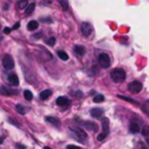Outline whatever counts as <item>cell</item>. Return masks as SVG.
<instances>
[{"label": "cell", "instance_id": "10", "mask_svg": "<svg viewBox=\"0 0 149 149\" xmlns=\"http://www.w3.org/2000/svg\"><path fill=\"white\" fill-rule=\"evenodd\" d=\"M45 121H48L49 123L54 125L55 127H59L61 126V121L55 116H45Z\"/></svg>", "mask_w": 149, "mask_h": 149}, {"label": "cell", "instance_id": "15", "mask_svg": "<svg viewBox=\"0 0 149 149\" xmlns=\"http://www.w3.org/2000/svg\"><path fill=\"white\" fill-rule=\"evenodd\" d=\"M51 90H44V91H42L41 93H40V98L42 99V100H47L50 95H51Z\"/></svg>", "mask_w": 149, "mask_h": 149}, {"label": "cell", "instance_id": "17", "mask_svg": "<svg viewBox=\"0 0 149 149\" xmlns=\"http://www.w3.org/2000/svg\"><path fill=\"white\" fill-rule=\"evenodd\" d=\"M34 8H35V2L28 3V6L26 7V15H30L34 12Z\"/></svg>", "mask_w": 149, "mask_h": 149}, {"label": "cell", "instance_id": "9", "mask_svg": "<svg viewBox=\"0 0 149 149\" xmlns=\"http://www.w3.org/2000/svg\"><path fill=\"white\" fill-rule=\"evenodd\" d=\"M69 99L66 98V97H58L57 99H56V104L58 105V106H61V107H63V106H68L69 105Z\"/></svg>", "mask_w": 149, "mask_h": 149}, {"label": "cell", "instance_id": "34", "mask_svg": "<svg viewBox=\"0 0 149 149\" xmlns=\"http://www.w3.org/2000/svg\"><path fill=\"white\" fill-rule=\"evenodd\" d=\"M42 21H44V22H51V19H49V17H45V19H43Z\"/></svg>", "mask_w": 149, "mask_h": 149}, {"label": "cell", "instance_id": "5", "mask_svg": "<svg viewBox=\"0 0 149 149\" xmlns=\"http://www.w3.org/2000/svg\"><path fill=\"white\" fill-rule=\"evenodd\" d=\"M92 30H93V28H92V24H91V23H88V22H83V23L80 24V31H81V34H83L84 36L91 35Z\"/></svg>", "mask_w": 149, "mask_h": 149}, {"label": "cell", "instance_id": "30", "mask_svg": "<svg viewBox=\"0 0 149 149\" xmlns=\"http://www.w3.org/2000/svg\"><path fill=\"white\" fill-rule=\"evenodd\" d=\"M8 120H9V122H10V123H12V125H15V126H16V127H20V125H19V123H17V122H16V120H13V119H12V118H9V119H8Z\"/></svg>", "mask_w": 149, "mask_h": 149}, {"label": "cell", "instance_id": "1", "mask_svg": "<svg viewBox=\"0 0 149 149\" xmlns=\"http://www.w3.org/2000/svg\"><path fill=\"white\" fill-rule=\"evenodd\" d=\"M111 78L115 83H122L126 79V72L122 69H114L111 72Z\"/></svg>", "mask_w": 149, "mask_h": 149}, {"label": "cell", "instance_id": "32", "mask_svg": "<svg viewBox=\"0 0 149 149\" xmlns=\"http://www.w3.org/2000/svg\"><path fill=\"white\" fill-rule=\"evenodd\" d=\"M10 30H12V28H9V27H6V28L3 29V33H5V34H9V33H10Z\"/></svg>", "mask_w": 149, "mask_h": 149}, {"label": "cell", "instance_id": "7", "mask_svg": "<svg viewBox=\"0 0 149 149\" xmlns=\"http://www.w3.org/2000/svg\"><path fill=\"white\" fill-rule=\"evenodd\" d=\"M101 127H102V134L107 135L108 134V128H109V121L107 118H102L101 119Z\"/></svg>", "mask_w": 149, "mask_h": 149}, {"label": "cell", "instance_id": "2", "mask_svg": "<svg viewBox=\"0 0 149 149\" xmlns=\"http://www.w3.org/2000/svg\"><path fill=\"white\" fill-rule=\"evenodd\" d=\"M98 62L102 69H107L111 65V59H109V56L107 54H100L98 57Z\"/></svg>", "mask_w": 149, "mask_h": 149}, {"label": "cell", "instance_id": "26", "mask_svg": "<svg viewBox=\"0 0 149 149\" xmlns=\"http://www.w3.org/2000/svg\"><path fill=\"white\" fill-rule=\"evenodd\" d=\"M119 98H121V99H123V100H126V101H129V102H132V104H137L135 100H133V99H130V98H128V97H123V95H119Z\"/></svg>", "mask_w": 149, "mask_h": 149}, {"label": "cell", "instance_id": "11", "mask_svg": "<svg viewBox=\"0 0 149 149\" xmlns=\"http://www.w3.org/2000/svg\"><path fill=\"white\" fill-rule=\"evenodd\" d=\"M83 126L86 128V129H88V130H93V132H95L97 129H98V126L94 123V122H87V121H85V122H83Z\"/></svg>", "mask_w": 149, "mask_h": 149}, {"label": "cell", "instance_id": "8", "mask_svg": "<svg viewBox=\"0 0 149 149\" xmlns=\"http://www.w3.org/2000/svg\"><path fill=\"white\" fill-rule=\"evenodd\" d=\"M7 78H8V81H9L10 85H13V86H17L19 85V78H17V76L15 73H9Z\"/></svg>", "mask_w": 149, "mask_h": 149}, {"label": "cell", "instance_id": "19", "mask_svg": "<svg viewBox=\"0 0 149 149\" xmlns=\"http://www.w3.org/2000/svg\"><path fill=\"white\" fill-rule=\"evenodd\" d=\"M57 55H58V57H59L62 61H68V59H69L68 54H66L65 51H63V50H59V51L57 52Z\"/></svg>", "mask_w": 149, "mask_h": 149}, {"label": "cell", "instance_id": "6", "mask_svg": "<svg viewBox=\"0 0 149 149\" xmlns=\"http://www.w3.org/2000/svg\"><path fill=\"white\" fill-rule=\"evenodd\" d=\"M128 90L130 92H133V93H139L142 90V84L140 81H137V80H134L128 85Z\"/></svg>", "mask_w": 149, "mask_h": 149}, {"label": "cell", "instance_id": "29", "mask_svg": "<svg viewBox=\"0 0 149 149\" xmlns=\"http://www.w3.org/2000/svg\"><path fill=\"white\" fill-rule=\"evenodd\" d=\"M137 149H148V148L144 146V143H142V142H139V143H137Z\"/></svg>", "mask_w": 149, "mask_h": 149}, {"label": "cell", "instance_id": "3", "mask_svg": "<svg viewBox=\"0 0 149 149\" xmlns=\"http://www.w3.org/2000/svg\"><path fill=\"white\" fill-rule=\"evenodd\" d=\"M2 65H3V68L6 70H12L14 68V59H13V57L10 55H8V54L3 55V57H2Z\"/></svg>", "mask_w": 149, "mask_h": 149}, {"label": "cell", "instance_id": "18", "mask_svg": "<svg viewBox=\"0 0 149 149\" xmlns=\"http://www.w3.org/2000/svg\"><path fill=\"white\" fill-rule=\"evenodd\" d=\"M73 50H74V52H76L77 55H79V56H81V55L85 54V48L81 47V45H76Z\"/></svg>", "mask_w": 149, "mask_h": 149}, {"label": "cell", "instance_id": "14", "mask_svg": "<svg viewBox=\"0 0 149 149\" xmlns=\"http://www.w3.org/2000/svg\"><path fill=\"white\" fill-rule=\"evenodd\" d=\"M129 130H130V133L136 134V133H139V132H140V127H139V125H137L136 122L132 121V122H130V125H129Z\"/></svg>", "mask_w": 149, "mask_h": 149}, {"label": "cell", "instance_id": "33", "mask_svg": "<svg viewBox=\"0 0 149 149\" xmlns=\"http://www.w3.org/2000/svg\"><path fill=\"white\" fill-rule=\"evenodd\" d=\"M19 27H20V22H16V23H15V24H14V27H13V28H12V29H17V28H19Z\"/></svg>", "mask_w": 149, "mask_h": 149}, {"label": "cell", "instance_id": "31", "mask_svg": "<svg viewBox=\"0 0 149 149\" xmlns=\"http://www.w3.org/2000/svg\"><path fill=\"white\" fill-rule=\"evenodd\" d=\"M15 147H16L17 149H26V146H22V144H20V143H16Z\"/></svg>", "mask_w": 149, "mask_h": 149}, {"label": "cell", "instance_id": "25", "mask_svg": "<svg viewBox=\"0 0 149 149\" xmlns=\"http://www.w3.org/2000/svg\"><path fill=\"white\" fill-rule=\"evenodd\" d=\"M15 108H16V111H17L20 114H24V113H26V108H24L22 105H20V104H19V105H16V107H15Z\"/></svg>", "mask_w": 149, "mask_h": 149}, {"label": "cell", "instance_id": "37", "mask_svg": "<svg viewBox=\"0 0 149 149\" xmlns=\"http://www.w3.org/2000/svg\"><path fill=\"white\" fill-rule=\"evenodd\" d=\"M43 149H51V148H50V147H44Z\"/></svg>", "mask_w": 149, "mask_h": 149}, {"label": "cell", "instance_id": "16", "mask_svg": "<svg viewBox=\"0 0 149 149\" xmlns=\"http://www.w3.org/2000/svg\"><path fill=\"white\" fill-rule=\"evenodd\" d=\"M13 93H14V91L7 88L6 86H1V87H0V94H3V95H10V94H13Z\"/></svg>", "mask_w": 149, "mask_h": 149}, {"label": "cell", "instance_id": "4", "mask_svg": "<svg viewBox=\"0 0 149 149\" xmlns=\"http://www.w3.org/2000/svg\"><path fill=\"white\" fill-rule=\"evenodd\" d=\"M72 132L74 133V135L77 136L78 141H81V142H85L87 140V134L85 130H83L81 128H72Z\"/></svg>", "mask_w": 149, "mask_h": 149}, {"label": "cell", "instance_id": "12", "mask_svg": "<svg viewBox=\"0 0 149 149\" xmlns=\"http://www.w3.org/2000/svg\"><path fill=\"white\" fill-rule=\"evenodd\" d=\"M102 114H104V111L101 108H92L91 109V115L93 118H100V116H102Z\"/></svg>", "mask_w": 149, "mask_h": 149}, {"label": "cell", "instance_id": "28", "mask_svg": "<svg viewBox=\"0 0 149 149\" xmlns=\"http://www.w3.org/2000/svg\"><path fill=\"white\" fill-rule=\"evenodd\" d=\"M66 149H81V148L78 147V146H74V144H69V146L66 147Z\"/></svg>", "mask_w": 149, "mask_h": 149}, {"label": "cell", "instance_id": "20", "mask_svg": "<svg viewBox=\"0 0 149 149\" xmlns=\"http://www.w3.org/2000/svg\"><path fill=\"white\" fill-rule=\"evenodd\" d=\"M141 134L147 139H149V126H144L142 129H141Z\"/></svg>", "mask_w": 149, "mask_h": 149}, {"label": "cell", "instance_id": "23", "mask_svg": "<svg viewBox=\"0 0 149 149\" xmlns=\"http://www.w3.org/2000/svg\"><path fill=\"white\" fill-rule=\"evenodd\" d=\"M104 100H105V97H104L102 94H97V95L93 97V101H94V102H101V101H104Z\"/></svg>", "mask_w": 149, "mask_h": 149}, {"label": "cell", "instance_id": "21", "mask_svg": "<svg viewBox=\"0 0 149 149\" xmlns=\"http://www.w3.org/2000/svg\"><path fill=\"white\" fill-rule=\"evenodd\" d=\"M27 6H28V1H27V0H20V1L17 2V7H19L20 9H26Z\"/></svg>", "mask_w": 149, "mask_h": 149}, {"label": "cell", "instance_id": "22", "mask_svg": "<svg viewBox=\"0 0 149 149\" xmlns=\"http://www.w3.org/2000/svg\"><path fill=\"white\" fill-rule=\"evenodd\" d=\"M23 95H24L26 100H28V101H30V100L33 99V93H31L29 90H26V91L23 92Z\"/></svg>", "mask_w": 149, "mask_h": 149}, {"label": "cell", "instance_id": "27", "mask_svg": "<svg viewBox=\"0 0 149 149\" xmlns=\"http://www.w3.org/2000/svg\"><path fill=\"white\" fill-rule=\"evenodd\" d=\"M55 42H56L55 37H50V38L47 41V44H48V45H54V44H55Z\"/></svg>", "mask_w": 149, "mask_h": 149}, {"label": "cell", "instance_id": "13", "mask_svg": "<svg viewBox=\"0 0 149 149\" xmlns=\"http://www.w3.org/2000/svg\"><path fill=\"white\" fill-rule=\"evenodd\" d=\"M27 28H28V30H30V31L36 30V29L38 28V22H37V21H35V20H31V21H29V22H28Z\"/></svg>", "mask_w": 149, "mask_h": 149}, {"label": "cell", "instance_id": "24", "mask_svg": "<svg viewBox=\"0 0 149 149\" xmlns=\"http://www.w3.org/2000/svg\"><path fill=\"white\" fill-rule=\"evenodd\" d=\"M59 5L62 6V9L63 10H68L69 8V2L66 0H59Z\"/></svg>", "mask_w": 149, "mask_h": 149}, {"label": "cell", "instance_id": "35", "mask_svg": "<svg viewBox=\"0 0 149 149\" xmlns=\"http://www.w3.org/2000/svg\"><path fill=\"white\" fill-rule=\"evenodd\" d=\"M2 142H3V137H2V136H0V144H1Z\"/></svg>", "mask_w": 149, "mask_h": 149}, {"label": "cell", "instance_id": "36", "mask_svg": "<svg viewBox=\"0 0 149 149\" xmlns=\"http://www.w3.org/2000/svg\"><path fill=\"white\" fill-rule=\"evenodd\" d=\"M146 142H147V144L149 146V139H147V140H146Z\"/></svg>", "mask_w": 149, "mask_h": 149}]
</instances>
